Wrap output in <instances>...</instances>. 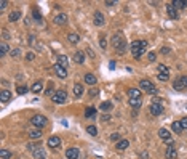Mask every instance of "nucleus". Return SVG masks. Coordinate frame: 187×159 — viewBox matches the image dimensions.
<instances>
[{"label": "nucleus", "instance_id": "nucleus-1", "mask_svg": "<svg viewBox=\"0 0 187 159\" xmlns=\"http://www.w3.org/2000/svg\"><path fill=\"white\" fill-rule=\"evenodd\" d=\"M110 43L114 45V48L117 50V53H125L126 50V40H125V35L123 32H115L112 35V39H110Z\"/></svg>", "mask_w": 187, "mask_h": 159}, {"label": "nucleus", "instance_id": "nucleus-2", "mask_svg": "<svg viewBox=\"0 0 187 159\" xmlns=\"http://www.w3.org/2000/svg\"><path fill=\"white\" fill-rule=\"evenodd\" d=\"M146 48H147V42L146 40L133 42V43H131V53H133V58L134 59H139V56L146 51Z\"/></svg>", "mask_w": 187, "mask_h": 159}, {"label": "nucleus", "instance_id": "nucleus-3", "mask_svg": "<svg viewBox=\"0 0 187 159\" xmlns=\"http://www.w3.org/2000/svg\"><path fill=\"white\" fill-rule=\"evenodd\" d=\"M46 122H48V119L45 116H42V114H35V116L30 119V124L34 127H37V129H42V127L46 125Z\"/></svg>", "mask_w": 187, "mask_h": 159}, {"label": "nucleus", "instance_id": "nucleus-4", "mask_svg": "<svg viewBox=\"0 0 187 159\" xmlns=\"http://www.w3.org/2000/svg\"><path fill=\"white\" fill-rule=\"evenodd\" d=\"M139 87H141L142 90H146L147 93H157V89H155V85L152 84L150 81H147V79H142L141 82H139Z\"/></svg>", "mask_w": 187, "mask_h": 159}, {"label": "nucleus", "instance_id": "nucleus-5", "mask_svg": "<svg viewBox=\"0 0 187 159\" xmlns=\"http://www.w3.org/2000/svg\"><path fill=\"white\" fill-rule=\"evenodd\" d=\"M66 98H67V93L64 90H58V92L51 97V100H53V103H56V105H62V103L66 101Z\"/></svg>", "mask_w": 187, "mask_h": 159}, {"label": "nucleus", "instance_id": "nucleus-6", "mask_svg": "<svg viewBox=\"0 0 187 159\" xmlns=\"http://www.w3.org/2000/svg\"><path fill=\"white\" fill-rule=\"evenodd\" d=\"M149 109H150V114H152V116H160L165 108H163L162 103H150Z\"/></svg>", "mask_w": 187, "mask_h": 159}, {"label": "nucleus", "instance_id": "nucleus-7", "mask_svg": "<svg viewBox=\"0 0 187 159\" xmlns=\"http://www.w3.org/2000/svg\"><path fill=\"white\" fill-rule=\"evenodd\" d=\"M158 135H160V138H162V140H165L168 145H173V138H171V135H170V130L160 129V130H158Z\"/></svg>", "mask_w": 187, "mask_h": 159}, {"label": "nucleus", "instance_id": "nucleus-8", "mask_svg": "<svg viewBox=\"0 0 187 159\" xmlns=\"http://www.w3.org/2000/svg\"><path fill=\"white\" fill-rule=\"evenodd\" d=\"M165 158H168V159H176V158H178V149L174 148L173 145H170L168 148L165 149Z\"/></svg>", "mask_w": 187, "mask_h": 159}, {"label": "nucleus", "instance_id": "nucleus-9", "mask_svg": "<svg viewBox=\"0 0 187 159\" xmlns=\"http://www.w3.org/2000/svg\"><path fill=\"white\" fill-rule=\"evenodd\" d=\"M53 71H54V74H56L59 79H66V77H67V71H66V67H62V66L56 64V66L53 67Z\"/></svg>", "mask_w": 187, "mask_h": 159}, {"label": "nucleus", "instance_id": "nucleus-10", "mask_svg": "<svg viewBox=\"0 0 187 159\" xmlns=\"http://www.w3.org/2000/svg\"><path fill=\"white\" fill-rule=\"evenodd\" d=\"M166 13H168V16L171 19H178V10L173 7V3H168V5H166Z\"/></svg>", "mask_w": 187, "mask_h": 159}, {"label": "nucleus", "instance_id": "nucleus-11", "mask_svg": "<svg viewBox=\"0 0 187 159\" xmlns=\"http://www.w3.org/2000/svg\"><path fill=\"white\" fill-rule=\"evenodd\" d=\"M66 158L67 159H78V149L77 148H67Z\"/></svg>", "mask_w": 187, "mask_h": 159}, {"label": "nucleus", "instance_id": "nucleus-12", "mask_svg": "<svg viewBox=\"0 0 187 159\" xmlns=\"http://www.w3.org/2000/svg\"><path fill=\"white\" fill-rule=\"evenodd\" d=\"M104 23H106L104 15H102L101 11H96V13H94V24H96V26H102Z\"/></svg>", "mask_w": 187, "mask_h": 159}, {"label": "nucleus", "instance_id": "nucleus-13", "mask_svg": "<svg viewBox=\"0 0 187 159\" xmlns=\"http://www.w3.org/2000/svg\"><path fill=\"white\" fill-rule=\"evenodd\" d=\"M32 154H34V159H45V151H43V148H40V146H37L34 151H32Z\"/></svg>", "mask_w": 187, "mask_h": 159}, {"label": "nucleus", "instance_id": "nucleus-14", "mask_svg": "<svg viewBox=\"0 0 187 159\" xmlns=\"http://www.w3.org/2000/svg\"><path fill=\"white\" fill-rule=\"evenodd\" d=\"M128 105L131 106V108H134V109H139L141 108V105H142V100L141 98H130Z\"/></svg>", "mask_w": 187, "mask_h": 159}, {"label": "nucleus", "instance_id": "nucleus-15", "mask_svg": "<svg viewBox=\"0 0 187 159\" xmlns=\"http://www.w3.org/2000/svg\"><path fill=\"white\" fill-rule=\"evenodd\" d=\"M61 145V138L59 137H50L48 138V146L50 148H58Z\"/></svg>", "mask_w": 187, "mask_h": 159}, {"label": "nucleus", "instance_id": "nucleus-16", "mask_svg": "<svg viewBox=\"0 0 187 159\" xmlns=\"http://www.w3.org/2000/svg\"><path fill=\"white\" fill-rule=\"evenodd\" d=\"M67 40L72 43V45H75V43L80 42V35H78L77 32H69V35H67Z\"/></svg>", "mask_w": 187, "mask_h": 159}, {"label": "nucleus", "instance_id": "nucleus-17", "mask_svg": "<svg viewBox=\"0 0 187 159\" xmlns=\"http://www.w3.org/2000/svg\"><path fill=\"white\" fill-rule=\"evenodd\" d=\"M83 81H85V84H90V85L96 84V77H94V74H91V73H86L85 77H83Z\"/></svg>", "mask_w": 187, "mask_h": 159}, {"label": "nucleus", "instance_id": "nucleus-18", "mask_svg": "<svg viewBox=\"0 0 187 159\" xmlns=\"http://www.w3.org/2000/svg\"><path fill=\"white\" fill-rule=\"evenodd\" d=\"M74 61H75V63H78V64L85 63V53H83V51H75V55H74Z\"/></svg>", "mask_w": 187, "mask_h": 159}, {"label": "nucleus", "instance_id": "nucleus-19", "mask_svg": "<svg viewBox=\"0 0 187 159\" xmlns=\"http://www.w3.org/2000/svg\"><path fill=\"white\" fill-rule=\"evenodd\" d=\"M18 19H21V11H11V13L8 15V21L10 23H14V21H18Z\"/></svg>", "mask_w": 187, "mask_h": 159}, {"label": "nucleus", "instance_id": "nucleus-20", "mask_svg": "<svg viewBox=\"0 0 187 159\" xmlns=\"http://www.w3.org/2000/svg\"><path fill=\"white\" fill-rule=\"evenodd\" d=\"M171 3H173V7L176 10L178 8H187V0H173Z\"/></svg>", "mask_w": 187, "mask_h": 159}, {"label": "nucleus", "instance_id": "nucleus-21", "mask_svg": "<svg viewBox=\"0 0 187 159\" xmlns=\"http://www.w3.org/2000/svg\"><path fill=\"white\" fill-rule=\"evenodd\" d=\"M42 89H43V82H42V81H37L32 87H30L32 93H40V92H42Z\"/></svg>", "mask_w": 187, "mask_h": 159}, {"label": "nucleus", "instance_id": "nucleus-22", "mask_svg": "<svg viewBox=\"0 0 187 159\" xmlns=\"http://www.w3.org/2000/svg\"><path fill=\"white\" fill-rule=\"evenodd\" d=\"M58 64L67 69V66H69V59H67V56H64V55H59V56H58Z\"/></svg>", "mask_w": 187, "mask_h": 159}, {"label": "nucleus", "instance_id": "nucleus-23", "mask_svg": "<svg viewBox=\"0 0 187 159\" xmlns=\"http://www.w3.org/2000/svg\"><path fill=\"white\" fill-rule=\"evenodd\" d=\"M0 98H2L3 103H7L11 98V92H10V90H7V89H3L2 92H0Z\"/></svg>", "mask_w": 187, "mask_h": 159}, {"label": "nucleus", "instance_id": "nucleus-24", "mask_svg": "<svg viewBox=\"0 0 187 159\" xmlns=\"http://www.w3.org/2000/svg\"><path fill=\"white\" fill-rule=\"evenodd\" d=\"M130 146V141L128 140H120V141H117V146H115V148H117L118 151H123V149H126Z\"/></svg>", "mask_w": 187, "mask_h": 159}, {"label": "nucleus", "instance_id": "nucleus-25", "mask_svg": "<svg viewBox=\"0 0 187 159\" xmlns=\"http://www.w3.org/2000/svg\"><path fill=\"white\" fill-rule=\"evenodd\" d=\"M128 97L130 98H141V90L139 89H128Z\"/></svg>", "mask_w": 187, "mask_h": 159}, {"label": "nucleus", "instance_id": "nucleus-26", "mask_svg": "<svg viewBox=\"0 0 187 159\" xmlns=\"http://www.w3.org/2000/svg\"><path fill=\"white\" fill-rule=\"evenodd\" d=\"M173 89H174V90H178V92H181V90H184V89H186V87L182 85L181 77H179V79H176V81L173 82Z\"/></svg>", "mask_w": 187, "mask_h": 159}, {"label": "nucleus", "instance_id": "nucleus-27", "mask_svg": "<svg viewBox=\"0 0 187 159\" xmlns=\"http://www.w3.org/2000/svg\"><path fill=\"white\" fill-rule=\"evenodd\" d=\"M74 95H75L77 98L83 95V85H82V84H75V85H74Z\"/></svg>", "mask_w": 187, "mask_h": 159}, {"label": "nucleus", "instance_id": "nucleus-28", "mask_svg": "<svg viewBox=\"0 0 187 159\" xmlns=\"http://www.w3.org/2000/svg\"><path fill=\"white\" fill-rule=\"evenodd\" d=\"M29 135H30V138H32V140H40V138H42V132H40L38 129L30 130V132H29Z\"/></svg>", "mask_w": 187, "mask_h": 159}, {"label": "nucleus", "instance_id": "nucleus-29", "mask_svg": "<svg viewBox=\"0 0 187 159\" xmlns=\"http://www.w3.org/2000/svg\"><path fill=\"white\" fill-rule=\"evenodd\" d=\"M171 129H173V132H174V133H178V135L181 133L182 130H184V129H182V125H181V122H178V121L171 124Z\"/></svg>", "mask_w": 187, "mask_h": 159}, {"label": "nucleus", "instance_id": "nucleus-30", "mask_svg": "<svg viewBox=\"0 0 187 159\" xmlns=\"http://www.w3.org/2000/svg\"><path fill=\"white\" fill-rule=\"evenodd\" d=\"M54 23H56V24H66V23H67V16L64 13L58 15V16L54 18Z\"/></svg>", "mask_w": 187, "mask_h": 159}, {"label": "nucleus", "instance_id": "nucleus-31", "mask_svg": "<svg viewBox=\"0 0 187 159\" xmlns=\"http://www.w3.org/2000/svg\"><path fill=\"white\" fill-rule=\"evenodd\" d=\"M85 116H86V117H94V116H96V108H93V106L86 108V109H85Z\"/></svg>", "mask_w": 187, "mask_h": 159}, {"label": "nucleus", "instance_id": "nucleus-32", "mask_svg": "<svg viewBox=\"0 0 187 159\" xmlns=\"http://www.w3.org/2000/svg\"><path fill=\"white\" fill-rule=\"evenodd\" d=\"M0 158H2V159H10L11 158V151L2 148V149H0Z\"/></svg>", "mask_w": 187, "mask_h": 159}, {"label": "nucleus", "instance_id": "nucleus-33", "mask_svg": "<svg viewBox=\"0 0 187 159\" xmlns=\"http://www.w3.org/2000/svg\"><path fill=\"white\" fill-rule=\"evenodd\" d=\"M112 109V101H104V103H101V111H110Z\"/></svg>", "mask_w": 187, "mask_h": 159}, {"label": "nucleus", "instance_id": "nucleus-34", "mask_svg": "<svg viewBox=\"0 0 187 159\" xmlns=\"http://www.w3.org/2000/svg\"><path fill=\"white\" fill-rule=\"evenodd\" d=\"M8 50H10V47L7 45V43H2V45H0V56H5V55L8 53Z\"/></svg>", "mask_w": 187, "mask_h": 159}, {"label": "nucleus", "instance_id": "nucleus-35", "mask_svg": "<svg viewBox=\"0 0 187 159\" xmlns=\"http://www.w3.org/2000/svg\"><path fill=\"white\" fill-rule=\"evenodd\" d=\"M54 93H56V92H54V89H53V82H50V84H48V89H46V92H45V95H46V97H53Z\"/></svg>", "mask_w": 187, "mask_h": 159}, {"label": "nucleus", "instance_id": "nucleus-36", "mask_svg": "<svg viewBox=\"0 0 187 159\" xmlns=\"http://www.w3.org/2000/svg\"><path fill=\"white\" fill-rule=\"evenodd\" d=\"M16 92H18V95H26L27 93V87L26 85H18Z\"/></svg>", "mask_w": 187, "mask_h": 159}, {"label": "nucleus", "instance_id": "nucleus-37", "mask_svg": "<svg viewBox=\"0 0 187 159\" xmlns=\"http://www.w3.org/2000/svg\"><path fill=\"white\" fill-rule=\"evenodd\" d=\"M168 79H170V73H160V74H158V81H168Z\"/></svg>", "mask_w": 187, "mask_h": 159}, {"label": "nucleus", "instance_id": "nucleus-38", "mask_svg": "<svg viewBox=\"0 0 187 159\" xmlns=\"http://www.w3.org/2000/svg\"><path fill=\"white\" fill-rule=\"evenodd\" d=\"M86 130H88V133L93 135V137H96V135H98V129L94 125H88V129H86Z\"/></svg>", "mask_w": 187, "mask_h": 159}, {"label": "nucleus", "instance_id": "nucleus-39", "mask_svg": "<svg viewBox=\"0 0 187 159\" xmlns=\"http://www.w3.org/2000/svg\"><path fill=\"white\" fill-rule=\"evenodd\" d=\"M99 95V90L98 89H91L90 92H88V97H91V98H96Z\"/></svg>", "mask_w": 187, "mask_h": 159}, {"label": "nucleus", "instance_id": "nucleus-40", "mask_svg": "<svg viewBox=\"0 0 187 159\" xmlns=\"http://www.w3.org/2000/svg\"><path fill=\"white\" fill-rule=\"evenodd\" d=\"M99 45H101V48H106V47H107V42H106L104 35H102V37H99Z\"/></svg>", "mask_w": 187, "mask_h": 159}, {"label": "nucleus", "instance_id": "nucleus-41", "mask_svg": "<svg viewBox=\"0 0 187 159\" xmlns=\"http://www.w3.org/2000/svg\"><path fill=\"white\" fill-rule=\"evenodd\" d=\"M11 56H13V58H18V56H21V50H19V48H14V50H11Z\"/></svg>", "mask_w": 187, "mask_h": 159}, {"label": "nucleus", "instance_id": "nucleus-42", "mask_svg": "<svg viewBox=\"0 0 187 159\" xmlns=\"http://www.w3.org/2000/svg\"><path fill=\"white\" fill-rule=\"evenodd\" d=\"M32 13H34V18H37V21H42V15L38 13V10H37V8H34Z\"/></svg>", "mask_w": 187, "mask_h": 159}, {"label": "nucleus", "instance_id": "nucleus-43", "mask_svg": "<svg viewBox=\"0 0 187 159\" xmlns=\"http://www.w3.org/2000/svg\"><path fill=\"white\" fill-rule=\"evenodd\" d=\"M110 140L112 141H120V133H112L110 135Z\"/></svg>", "mask_w": 187, "mask_h": 159}, {"label": "nucleus", "instance_id": "nucleus-44", "mask_svg": "<svg viewBox=\"0 0 187 159\" xmlns=\"http://www.w3.org/2000/svg\"><path fill=\"white\" fill-rule=\"evenodd\" d=\"M179 122H181L182 129H184V130H187V117H184V119H181V121H179Z\"/></svg>", "mask_w": 187, "mask_h": 159}, {"label": "nucleus", "instance_id": "nucleus-45", "mask_svg": "<svg viewBox=\"0 0 187 159\" xmlns=\"http://www.w3.org/2000/svg\"><path fill=\"white\" fill-rule=\"evenodd\" d=\"M7 5H8V2H7V0H2V2H0V10H5Z\"/></svg>", "mask_w": 187, "mask_h": 159}, {"label": "nucleus", "instance_id": "nucleus-46", "mask_svg": "<svg viewBox=\"0 0 187 159\" xmlns=\"http://www.w3.org/2000/svg\"><path fill=\"white\" fill-rule=\"evenodd\" d=\"M34 58H35L34 53H27V55H26V59H27V61H32Z\"/></svg>", "mask_w": 187, "mask_h": 159}, {"label": "nucleus", "instance_id": "nucleus-47", "mask_svg": "<svg viewBox=\"0 0 187 159\" xmlns=\"http://www.w3.org/2000/svg\"><path fill=\"white\" fill-rule=\"evenodd\" d=\"M147 56H149V61H155V58H157V56H155V53H154V51H150V53L147 55Z\"/></svg>", "mask_w": 187, "mask_h": 159}, {"label": "nucleus", "instance_id": "nucleus-48", "mask_svg": "<svg viewBox=\"0 0 187 159\" xmlns=\"http://www.w3.org/2000/svg\"><path fill=\"white\" fill-rule=\"evenodd\" d=\"M86 55H88L90 58H94V51L91 50V48H86Z\"/></svg>", "mask_w": 187, "mask_h": 159}, {"label": "nucleus", "instance_id": "nucleus-49", "mask_svg": "<svg viewBox=\"0 0 187 159\" xmlns=\"http://www.w3.org/2000/svg\"><path fill=\"white\" fill-rule=\"evenodd\" d=\"M158 71H162V73H168V67L163 66V64H160V66H158Z\"/></svg>", "mask_w": 187, "mask_h": 159}, {"label": "nucleus", "instance_id": "nucleus-50", "mask_svg": "<svg viewBox=\"0 0 187 159\" xmlns=\"http://www.w3.org/2000/svg\"><path fill=\"white\" fill-rule=\"evenodd\" d=\"M160 51H162V53H163V55H168V53H170V51H171V50L168 48V47H163V48H162Z\"/></svg>", "mask_w": 187, "mask_h": 159}, {"label": "nucleus", "instance_id": "nucleus-51", "mask_svg": "<svg viewBox=\"0 0 187 159\" xmlns=\"http://www.w3.org/2000/svg\"><path fill=\"white\" fill-rule=\"evenodd\" d=\"M181 81H182V85H184L186 89H187V75H182V77H181Z\"/></svg>", "mask_w": 187, "mask_h": 159}, {"label": "nucleus", "instance_id": "nucleus-52", "mask_svg": "<svg viewBox=\"0 0 187 159\" xmlns=\"http://www.w3.org/2000/svg\"><path fill=\"white\" fill-rule=\"evenodd\" d=\"M2 32H3V34H2V37H3V39H10V34H8V31H5V29H3Z\"/></svg>", "mask_w": 187, "mask_h": 159}, {"label": "nucleus", "instance_id": "nucleus-53", "mask_svg": "<svg viewBox=\"0 0 187 159\" xmlns=\"http://www.w3.org/2000/svg\"><path fill=\"white\" fill-rule=\"evenodd\" d=\"M106 5H107V7H112V5H115V2H112V0H107Z\"/></svg>", "mask_w": 187, "mask_h": 159}, {"label": "nucleus", "instance_id": "nucleus-54", "mask_svg": "<svg viewBox=\"0 0 187 159\" xmlns=\"http://www.w3.org/2000/svg\"><path fill=\"white\" fill-rule=\"evenodd\" d=\"M109 67H110V69H114V67H115V61H110L109 63Z\"/></svg>", "mask_w": 187, "mask_h": 159}]
</instances>
